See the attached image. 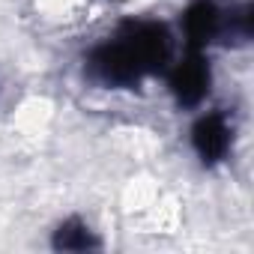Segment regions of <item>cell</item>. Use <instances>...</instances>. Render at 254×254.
<instances>
[{
  "label": "cell",
  "mask_w": 254,
  "mask_h": 254,
  "mask_svg": "<svg viewBox=\"0 0 254 254\" xmlns=\"http://www.w3.org/2000/svg\"><path fill=\"white\" fill-rule=\"evenodd\" d=\"M87 69L96 81H102L108 87H138L141 78L147 75L144 63L138 60V54L129 48V42L123 36L93 48L87 57Z\"/></svg>",
  "instance_id": "cell-1"
},
{
  "label": "cell",
  "mask_w": 254,
  "mask_h": 254,
  "mask_svg": "<svg viewBox=\"0 0 254 254\" xmlns=\"http://www.w3.org/2000/svg\"><path fill=\"white\" fill-rule=\"evenodd\" d=\"M117 36H123L126 42H129V48L144 63L147 75L159 72L168 63L171 36H168V27L165 24H159V21H126Z\"/></svg>",
  "instance_id": "cell-2"
},
{
  "label": "cell",
  "mask_w": 254,
  "mask_h": 254,
  "mask_svg": "<svg viewBox=\"0 0 254 254\" xmlns=\"http://www.w3.org/2000/svg\"><path fill=\"white\" fill-rule=\"evenodd\" d=\"M209 81H212L209 63L200 54V48H189V57L180 60L174 66L171 78H168L171 93H174L180 108H197L206 99V93H209Z\"/></svg>",
  "instance_id": "cell-3"
},
{
  "label": "cell",
  "mask_w": 254,
  "mask_h": 254,
  "mask_svg": "<svg viewBox=\"0 0 254 254\" xmlns=\"http://www.w3.org/2000/svg\"><path fill=\"white\" fill-rule=\"evenodd\" d=\"M230 123H227V117L221 114V111H209V114H203L194 126H191V147H194V153H197V159L203 162V165H218L224 156H227V150H230Z\"/></svg>",
  "instance_id": "cell-4"
},
{
  "label": "cell",
  "mask_w": 254,
  "mask_h": 254,
  "mask_svg": "<svg viewBox=\"0 0 254 254\" xmlns=\"http://www.w3.org/2000/svg\"><path fill=\"white\" fill-rule=\"evenodd\" d=\"M221 18L224 15L212 0H194V3H189V9L183 12V30H186L189 48L209 45L221 33Z\"/></svg>",
  "instance_id": "cell-5"
},
{
  "label": "cell",
  "mask_w": 254,
  "mask_h": 254,
  "mask_svg": "<svg viewBox=\"0 0 254 254\" xmlns=\"http://www.w3.org/2000/svg\"><path fill=\"white\" fill-rule=\"evenodd\" d=\"M51 248L54 251H93L99 248V239L81 218H66L63 224H57L51 236Z\"/></svg>",
  "instance_id": "cell-6"
}]
</instances>
